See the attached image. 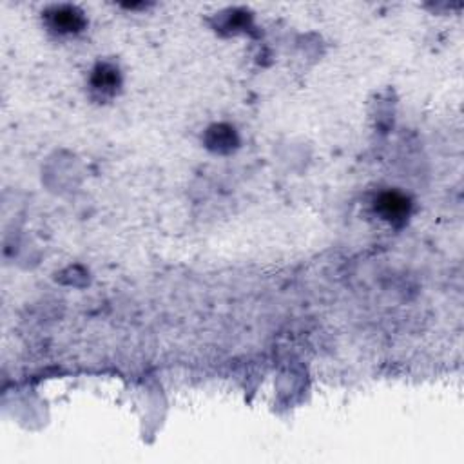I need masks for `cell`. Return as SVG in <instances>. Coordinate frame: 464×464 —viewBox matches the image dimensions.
<instances>
[{
  "label": "cell",
  "mask_w": 464,
  "mask_h": 464,
  "mask_svg": "<svg viewBox=\"0 0 464 464\" xmlns=\"http://www.w3.org/2000/svg\"><path fill=\"white\" fill-rule=\"evenodd\" d=\"M376 209L388 221H402L410 212V203L399 192H385L377 199Z\"/></svg>",
  "instance_id": "obj_1"
},
{
  "label": "cell",
  "mask_w": 464,
  "mask_h": 464,
  "mask_svg": "<svg viewBox=\"0 0 464 464\" xmlns=\"http://www.w3.org/2000/svg\"><path fill=\"white\" fill-rule=\"evenodd\" d=\"M83 24L86 21H83L82 13L69 6L57 8L51 13V25L60 33H75L83 28Z\"/></svg>",
  "instance_id": "obj_2"
},
{
  "label": "cell",
  "mask_w": 464,
  "mask_h": 464,
  "mask_svg": "<svg viewBox=\"0 0 464 464\" xmlns=\"http://www.w3.org/2000/svg\"><path fill=\"white\" fill-rule=\"evenodd\" d=\"M93 83H95V89H98V91L112 93L118 86V71L109 66H100L95 73Z\"/></svg>",
  "instance_id": "obj_3"
},
{
  "label": "cell",
  "mask_w": 464,
  "mask_h": 464,
  "mask_svg": "<svg viewBox=\"0 0 464 464\" xmlns=\"http://www.w3.org/2000/svg\"><path fill=\"white\" fill-rule=\"evenodd\" d=\"M209 144L212 145V147H216V149H221V147H231L232 144H234V134H232L231 129H225V127H214L211 129V133H209Z\"/></svg>",
  "instance_id": "obj_4"
}]
</instances>
